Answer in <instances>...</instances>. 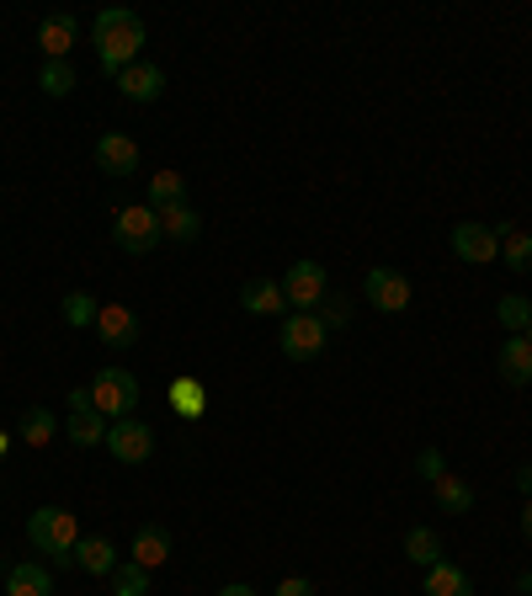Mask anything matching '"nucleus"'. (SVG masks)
<instances>
[{
  "mask_svg": "<svg viewBox=\"0 0 532 596\" xmlns=\"http://www.w3.org/2000/svg\"><path fill=\"white\" fill-rule=\"evenodd\" d=\"M139 49H145V22H139V11H128V6H107V11H96V60L102 70L118 81L128 64H139Z\"/></svg>",
  "mask_w": 532,
  "mask_h": 596,
  "instance_id": "nucleus-1",
  "label": "nucleus"
},
{
  "mask_svg": "<svg viewBox=\"0 0 532 596\" xmlns=\"http://www.w3.org/2000/svg\"><path fill=\"white\" fill-rule=\"evenodd\" d=\"M28 543L38 554H49L54 570L75 565V543H81V522H75V511L64 507H38L28 517Z\"/></svg>",
  "mask_w": 532,
  "mask_h": 596,
  "instance_id": "nucleus-2",
  "label": "nucleus"
},
{
  "mask_svg": "<svg viewBox=\"0 0 532 596\" xmlns=\"http://www.w3.org/2000/svg\"><path fill=\"white\" fill-rule=\"evenodd\" d=\"M91 400H96V416L123 421L139 411V379L128 368H102L96 384H91Z\"/></svg>",
  "mask_w": 532,
  "mask_h": 596,
  "instance_id": "nucleus-3",
  "label": "nucleus"
},
{
  "mask_svg": "<svg viewBox=\"0 0 532 596\" xmlns=\"http://www.w3.org/2000/svg\"><path fill=\"white\" fill-rule=\"evenodd\" d=\"M330 294V277L320 262H294L283 277V298H288V315H315Z\"/></svg>",
  "mask_w": 532,
  "mask_h": 596,
  "instance_id": "nucleus-4",
  "label": "nucleus"
},
{
  "mask_svg": "<svg viewBox=\"0 0 532 596\" xmlns=\"http://www.w3.org/2000/svg\"><path fill=\"white\" fill-rule=\"evenodd\" d=\"M277 341H283V358H288V362H315L320 352H326L330 330H326L320 315H283Z\"/></svg>",
  "mask_w": 532,
  "mask_h": 596,
  "instance_id": "nucleus-5",
  "label": "nucleus"
},
{
  "mask_svg": "<svg viewBox=\"0 0 532 596\" xmlns=\"http://www.w3.org/2000/svg\"><path fill=\"white\" fill-rule=\"evenodd\" d=\"M113 240H118L128 256H149L155 245H160V213L149 209H118V219H113Z\"/></svg>",
  "mask_w": 532,
  "mask_h": 596,
  "instance_id": "nucleus-6",
  "label": "nucleus"
},
{
  "mask_svg": "<svg viewBox=\"0 0 532 596\" xmlns=\"http://www.w3.org/2000/svg\"><path fill=\"white\" fill-rule=\"evenodd\" d=\"M362 298L379 309V315H405L411 309V277L394 267H373L368 283H362Z\"/></svg>",
  "mask_w": 532,
  "mask_h": 596,
  "instance_id": "nucleus-7",
  "label": "nucleus"
},
{
  "mask_svg": "<svg viewBox=\"0 0 532 596\" xmlns=\"http://www.w3.org/2000/svg\"><path fill=\"white\" fill-rule=\"evenodd\" d=\"M107 453L118 458V464H149V453H155V432H149L139 416H123L107 426Z\"/></svg>",
  "mask_w": 532,
  "mask_h": 596,
  "instance_id": "nucleus-8",
  "label": "nucleus"
},
{
  "mask_svg": "<svg viewBox=\"0 0 532 596\" xmlns=\"http://www.w3.org/2000/svg\"><path fill=\"white\" fill-rule=\"evenodd\" d=\"M453 256L458 262H469V267H485V262H501V235H496V224H458L453 230Z\"/></svg>",
  "mask_w": 532,
  "mask_h": 596,
  "instance_id": "nucleus-9",
  "label": "nucleus"
},
{
  "mask_svg": "<svg viewBox=\"0 0 532 596\" xmlns=\"http://www.w3.org/2000/svg\"><path fill=\"white\" fill-rule=\"evenodd\" d=\"M91 330H96V341H102V347H113V352L139 347V315H134L128 304H118V298L96 309V326H91Z\"/></svg>",
  "mask_w": 532,
  "mask_h": 596,
  "instance_id": "nucleus-10",
  "label": "nucleus"
},
{
  "mask_svg": "<svg viewBox=\"0 0 532 596\" xmlns=\"http://www.w3.org/2000/svg\"><path fill=\"white\" fill-rule=\"evenodd\" d=\"M496 373H501V384H511V389H528L532 384V341H528V336H511V341H501V352H496Z\"/></svg>",
  "mask_w": 532,
  "mask_h": 596,
  "instance_id": "nucleus-11",
  "label": "nucleus"
},
{
  "mask_svg": "<svg viewBox=\"0 0 532 596\" xmlns=\"http://www.w3.org/2000/svg\"><path fill=\"white\" fill-rule=\"evenodd\" d=\"M96 166H102L107 177H134V171H139V145H134L128 134H102V139H96Z\"/></svg>",
  "mask_w": 532,
  "mask_h": 596,
  "instance_id": "nucleus-12",
  "label": "nucleus"
},
{
  "mask_svg": "<svg viewBox=\"0 0 532 596\" xmlns=\"http://www.w3.org/2000/svg\"><path fill=\"white\" fill-rule=\"evenodd\" d=\"M118 91L128 96V102H160V96H166V70L149 64V60L128 64V70L118 75Z\"/></svg>",
  "mask_w": 532,
  "mask_h": 596,
  "instance_id": "nucleus-13",
  "label": "nucleus"
},
{
  "mask_svg": "<svg viewBox=\"0 0 532 596\" xmlns=\"http://www.w3.org/2000/svg\"><path fill=\"white\" fill-rule=\"evenodd\" d=\"M240 309L245 315H288V298H283V283H272V277H251L245 288H240Z\"/></svg>",
  "mask_w": 532,
  "mask_h": 596,
  "instance_id": "nucleus-14",
  "label": "nucleus"
},
{
  "mask_svg": "<svg viewBox=\"0 0 532 596\" xmlns=\"http://www.w3.org/2000/svg\"><path fill=\"white\" fill-rule=\"evenodd\" d=\"M75 38H81V22H75L70 11H60V17H43V28H38V49H43L49 60H70Z\"/></svg>",
  "mask_w": 532,
  "mask_h": 596,
  "instance_id": "nucleus-15",
  "label": "nucleus"
},
{
  "mask_svg": "<svg viewBox=\"0 0 532 596\" xmlns=\"http://www.w3.org/2000/svg\"><path fill=\"white\" fill-rule=\"evenodd\" d=\"M166 400H171V411H177L181 421H203L208 416V384H198V379H171V389H166Z\"/></svg>",
  "mask_w": 532,
  "mask_h": 596,
  "instance_id": "nucleus-16",
  "label": "nucleus"
},
{
  "mask_svg": "<svg viewBox=\"0 0 532 596\" xmlns=\"http://www.w3.org/2000/svg\"><path fill=\"white\" fill-rule=\"evenodd\" d=\"M166 560H171V533H166V528H139V533H134V565L160 570Z\"/></svg>",
  "mask_w": 532,
  "mask_h": 596,
  "instance_id": "nucleus-17",
  "label": "nucleus"
},
{
  "mask_svg": "<svg viewBox=\"0 0 532 596\" xmlns=\"http://www.w3.org/2000/svg\"><path fill=\"white\" fill-rule=\"evenodd\" d=\"M426 596H474L469 570H458V565H447V560H437V565L426 570Z\"/></svg>",
  "mask_w": 532,
  "mask_h": 596,
  "instance_id": "nucleus-18",
  "label": "nucleus"
},
{
  "mask_svg": "<svg viewBox=\"0 0 532 596\" xmlns=\"http://www.w3.org/2000/svg\"><path fill=\"white\" fill-rule=\"evenodd\" d=\"M75 565L86 570V575H113L118 570V549L107 538H81L75 543Z\"/></svg>",
  "mask_w": 532,
  "mask_h": 596,
  "instance_id": "nucleus-19",
  "label": "nucleus"
},
{
  "mask_svg": "<svg viewBox=\"0 0 532 596\" xmlns=\"http://www.w3.org/2000/svg\"><path fill=\"white\" fill-rule=\"evenodd\" d=\"M6 596H54V575L43 565H11L6 575Z\"/></svg>",
  "mask_w": 532,
  "mask_h": 596,
  "instance_id": "nucleus-20",
  "label": "nucleus"
},
{
  "mask_svg": "<svg viewBox=\"0 0 532 596\" xmlns=\"http://www.w3.org/2000/svg\"><path fill=\"white\" fill-rule=\"evenodd\" d=\"M177 203H187V181H181V171H155V177H149V209L166 213V209H177Z\"/></svg>",
  "mask_w": 532,
  "mask_h": 596,
  "instance_id": "nucleus-21",
  "label": "nucleus"
},
{
  "mask_svg": "<svg viewBox=\"0 0 532 596\" xmlns=\"http://www.w3.org/2000/svg\"><path fill=\"white\" fill-rule=\"evenodd\" d=\"M107 416H96V411H70V421H64V437L75 447H96L107 443V426H102Z\"/></svg>",
  "mask_w": 532,
  "mask_h": 596,
  "instance_id": "nucleus-22",
  "label": "nucleus"
},
{
  "mask_svg": "<svg viewBox=\"0 0 532 596\" xmlns=\"http://www.w3.org/2000/svg\"><path fill=\"white\" fill-rule=\"evenodd\" d=\"M405 554H411L421 570L437 565V560H443V538H437V528H411V533H405Z\"/></svg>",
  "mask_w": 532,
  "mask_h": 596,
  "instance_id": "nucleus-23",
  "label": "nucleus"
},
{
  "mask_svg": "<svg viewBox=\"0 0 532 596\" xmlns=\"http://www.w3.org/2000/svg\"><path fill=\"white\" fill-rule=\"evenodd\" d=\"M432 490H437V507H443V511H458V517H464V511H474V485H469V479L443 475L437 485H432Z\"/></svg>",
  "mask_w": 532,
  "mask_h": 596,
  "instance_id": "nucleus-24",
  "label": "nucleus"
},
{
  "mask_svg": "<svg viewBox=\"0 0 532 596\" xmlns=\"http://www.w3.org/2000/svg\"><path fill=\"white\" fill-rule=\"evenodd\" d=\"M160 235H166V240H198V235H203V219L187 209V203H177V209L160 213Z\"/></svg>",
  "mask_w": 532,
  "mask_h": 596,
  "instance_id": "nucleus-25",
  "label": "nucleus"
},
{
  "mask_svg": "<svg viewBox=\"0 0 532 596\" xmlns=\"http://www.w3.org/2000/svg\"><path fill=\"white\" fill-rule=\"evenodd\" d=\"M17 432H22V443H28V447H49V443H54V411L32 405L28 416H22V426H17Z\"/></svg>",
  "mask_w": 532,
  "mask_h": 596,
  "instance_id": "nucleus-26",
  "label": "nucleus"
},
{
  "mask_svg": "<svg viewBox=\"0 0 532 596\" xmlns=\"http://www.w3.org/2000/svg\"><path fill=\"white\" fill-rule=\"evenodd\" d=\"M38 91H43V96H70V91H75V70H70V60L43 64V70H38Z\"/></svg>",
  "mask_w": 532,
  "mask_h": 596,
  "instance_id": "nucleus-27",
  "label": "nucleus"
},
{
  "mask_svg": "<svg viewBox=\"0 0 532 596\" xmlns=\"http://www.w3.org/2000/svg\"><path fill=\"white\" fill-rule=\"evenodd\" d=\"M496 315H501V326L511 330V336H522V330L532 326V304L522 294H506L501 304H496Z\"/></svg>",
  "mask_w": 532,
  "mask_h": 596,
  "instance_id": "nucleus-28",
  "label": "nucleus"
},
{
  "mask_svg": "<svg viewBox=\"0 0 532 596\" xmlns=\"http://www.w3.org/2000/svg\"><path fill=\"white\" fill-rule=\"evenodd\" d=\"M501 262L511 272H532V235H522V230L501 235Z\"/></svg>",
  "mask_w": 532,
  "mask_h": 596,
  "instance_id": "nucleus-29",
  "label": "nucleus"
},
{
  "mask_svg": "<svg viewBox=\"0 0 532 596\" xmlns=\"http://www.w3.org/2000/svg\"><path fill=\"white\" fill-rule=\"evenodd\" d=\"M113 596H149V570L145 565H118L113 570Z\"/></svg>",
  "mask_w": 532,
  "mask_h": 596,
  "instance_id": "nucleus-30",
  "label": "nucleus"
},
{
  "mask_svg": "<svg viewBox=\"0 0 532 596\" xmlns=\"http://www.w3.org/2000/svg\"><path fill=\"white\" fill-rule=\"evenodd\" d=\"M96 309H102V304H96L91 294H81V288H75V294H64V326H75V330L96 326Z\"/></svg>",
  "mask_w": 532,
  "mask_h": 596,
  "instance_id": "nucleus-31",
  "label": "nucleus"
},
{
  "mask_svg": "<svg viewBox=\"0 0 532 596\" xmlns=\"http://www.w3.org/2000/svg\"><path fill=\"white\" fill-rule=\"evenodd\" d=\"M315 315L326 320V330H341V326H352V298H347V294H326V304H320Z\"/></svg>",
  "mask_w": 532,
  "mask_h": 596,
  "instance_id": "nucleus-32",
  "label": "nucleus"
},
{
  "mask_svg": "<svg viewBox=\"0 0 532 596\" xmlns=\"http://www.w3.org/2000/svg\"><path fill=\"white\" fill-rule=\"evenodd\" d=\"M415 475L426 479V485H437V479L447 475V458H443V453H437V447H426V453L415 458Z\"/></svg>",
  "mask_w": 532,
  "mask_h": 596,
  "instance_id": "nucleus-33",
  "label": "nucleus"
},
{
  "mask_svg": "<svg viewBox=\"0 0 532 596\" xmlns=\"http://www.w3.org/2000/svg\"><path fill=\"white\" fill-rule=\"evenodd\" d=\"M272 596H315V586H309V581H298V575H288V581H283Z\"/></svg>",
  "mask_w": 532,
  "mask_h": 596,
  "instance_id": "nucleus-34",
  "label": "nucleus"
},
{
  "mask_svg": "<svg viewBox=\"0 0 532 596\" xmlns=\"http://www.w3.org/2000/svg\"><path fill=\"white\" fill-rule=\"evenodd\" d=\"M70 411H96V400H91V389H75V394H70Z\"/></svg>",
  "mask_w": 532,
  "mask_h": 596,
  "instance_id": "nucleus-35",
  "label": "nucleus"
},
{
  "mask_svg": "<svg viewBox=\"0 0 532 596\" xmlns=\"http://www.w3.org/2000/svg\"><path fill=\"white\" fill-rule=\"evenodd\" d=\"M517 490H522V496L532 501V464H522V469H517Z\"/></svg>",
  "mask_w": 532,
  "mask_h": 596,
  "instance_id": "nucleus-36",
  "label": "nucleus"
},
{
  "mask_svg": "<svg viewBox=\"0 0 532 596\" xmlns=\"http://www.w3.org/2000/svg\"><path fill=\"white\" fill-rule=\"evenodd\" d=\"M522 538H528V543H532V501H528V507H522Z\"/></svg>",
  "mask_w": 532,
  "mask_h": 596,
  "instance_id": "nucleus-37",
  "label": "nucleus"
},
{
  "mask_svg": "<svg viewBox=\"0 0 532 596\" xmlns=\"http://www.w3.org/2000/svg\"><path fill=\"white\" fill-rule=\"evenodd\" d=\"M517 592L532 596V570H522V575H517Z\"/></svg>",
  "mask_w": 532,
  "mask_h": 596,
  "instance_id": "nucleus-38",
  "label": "nucleus"
},
{
  "mask_svg": "<svg viewBox=\"0 0 532 596\" xmlns=\"http://www.w3.org/2000/svg\"><path fill=\"white\" fill-rule=\"evenodd\" d=\"M219 596H256V592H251V586H224Z\"/></svg>",
  "mask_w": 532,
  "mask_h": 596,
  "instance_id": "nucleus-39",
  "label": "nucleus"
},
{
  "mask_svg": "<svg viewBox=\"0 0 532 596\" xmlns=\"http://www.w3.org/2000/svg\"><path fill=\"white\" fill-rule=\"evenodd\" d=\"M6 447H11V437H6V432H0V453H6Z\"/></svg>",
  "mask_w": 532,
  "mask_h": 596,
  "instance_id": "nucleus-40",
  "label": "nucleus"
},
{
  "mask_svg": "<svg viewBox=\"0 0 532 596\" xmlns=\"http://www.w3.org/2000/svg\"><path fill=\"white\" fill-rule=\"evenodd\" d=\"M522 336H528V341H532V326H528V330H522Z\"/></svg>",
  "mask_w": 532,
  "mask_h": 596,
  "instance_id": "nucleus-41",
  "label": "nucleus"
}]
</instances>
